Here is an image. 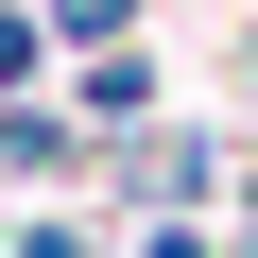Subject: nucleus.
<instances>
[{"label": "nucleus", "instance_id": "nucleus-1", "mask_svg": "<svg viewBox=\"0 0 258 258\" xmlns=\"http://www.w3.org/2000/svg\"><path fill=\"white\" fill-rule=\"evenodd\" d=\"M86 120H155V69L138 52H86Z\"/></svg>", "mask_w": 258, "mask_h": 258}, {"label": "nucleus", "instance_id": "nucleus-3", "mask_svg": "<svg viewBox=\"0 0 258 258\" xmlns=\"http://www.w3.org/2000/svg\"><path fill=\"white\" fill-rule=\"evenodd\" d=\"M18 258H103V241H86V224H18Z\"/></svg>", "mask_w": 258, "mask_h": 258}, {"label": "nucleus", "instance_id": "nucleus-2", "mask_svg": "<svg viewBox=\"0 0 258 258\" xmlns=\"http://www.w3.org/2000/svg\"><path fill=\"white\" fill-rule=\"evenodd\" d=\"M35 18H52L69 52H120V18H138V0H35Z\"/></svg>", "mask_w": 258, "mask_h": 258}]
</instances>
